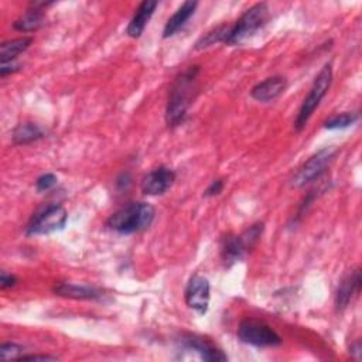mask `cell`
<instances>
[{
  "instance_id": "obj_1",
  "label": "cell",
  "mask_w": 362,
  "mask_h": 362,
  "mask_svg": "<svg viewBox=\"0 0 362 362\" xmlns=\"http://www.w3.org/2000/svg\"><path fill=\"white\" fill-rule=\"evenodd\" d=\"M198 72L199 66L192 65L174 79L165 107V120L170 127H177L184 123L192 100Z\"/></svg>"
},
{
  "instance_id": "obj_2",
  "label": "cell",
  "mask_w": 362,
  "mask_h": 362,
  "mask_svg": "<svg viewBox=\"0 0 362 362\" xmlns=\"http://www.w3.org/2000/svg\"><path fill=\"white\" fill-rule=\"evenodd\" d=\"M156 216V209L148 202H130L112 214L106 226L120 235H132L147 229Z\"/></svg>"
},
{
  "instance_id": "obj_3",
  "label": "cell",
  "mask_w": 362,
  "mask_h": 362,
  "mask_svg": "<svg viewBox=\"0 0 362 362\" xmlns=\"http://www.w3.org/2000/svg\"><path fill=\"white\" fill-rule=\"evenodd\" d=\"M269 20V7L266 3H256L249 7L233 24H230L229 33L223 44L239 45L246 38L252 37L260 30Z\"/></svg>"
},
{
  "instance_id": "obj_4",
  "label": "cell",
  "mask_w": 362,
  "mask_h": 362,
  "mask_svg": "<svg viewBox=\"0 0 362 362\" xmlns=\"http://www.w3.org/2000/svg\"><path fill=\"white\" fill-rule=\"evenodd\" d=\"M331 82H332V66H331V64H325L321 68V71L318 72V75L315 76L307 98L303 100V103L300 106V110L294 120V129L297 132H301L307 126L314 110L318 107L320 102L327 95V92L331 86Z\"/></svg>"
},
{
  "instance_id": "obj_5",
  "label": "cell",
  "mask_w": 362,
  "mask_h": 362,
  "mask_svg": "<svg viewBox=\"0 0 362 362\" xmlns=\"http://www.w3.org/2000/svg\"><path fill=\"white\" fill-rule=\"evenodd\" d=\"M68 219L66 209L59 204L47 205L38 211L28 222L25 228L27 236H40L49 235L64 229Z\"/></svg>"
},
{
  "instance_id": "obj_6",
  "label": "cell",
  "mask_w": 362,
  "mask_h": 362,
  "mask_svg": "<svg viewBox=\"0 0 362 362\" xmlns=\"http://www.w3.org/2000/svg\"><path fill=\"white\" fill-rule=\"evenodd\" d=\"M238 338L249 345L257 348L279 346L281 344L280 335L266 322L247 318L243 320L238 328Z\"/></svg>"
},
{
  "instance_id": "obj_7",
  "label": "cell",
  "mask_w": 362,
  "mask_h": 362,
  "mask_svg": "<svg viewBox=\"0 0 362 362\" xmlns=\"http://www.w3.org/2000/svg\"><path fill=\"white\" fill-rule=\"evenodd\" d=\"M337 153V148H334L332 146L329 147H324L321 150H318L317 153H314L298 170L297 173L293 175L291 178V187L296 188H301L305 184L320 178V175L325 171L327 165L331 163V160L334 158Z\"/></svg>"
},
{
  "instance_id": "obj_8",
  "label": "cell",
  "mask_w": 362,
  "mask_h": 362,
  "mask_svg": "<svg viewBox=\"0 0 362 362\" xmlns=\"http://www.w3.org/2000/svg\"><path fill=\"white\" fill-rule=\"evenodd\" d=\"M184 298H185V304L191 310H194L199 315H204L208 311L209 298H211L209 280L201 274H194L187 283Z\"/></svg>"
},
{
  "instance_id": "obj_9",
  "label": "cell",
  "mask_w": 362,
  "mask_h": 362,
  "mask_svg": "<svg viewBox=\"0 0 362 362\" xmlns=\"http://www.w3.org/2000/svg\"><path fill=\"white\" fill-rule=\"evenodd\" d=\"M175 181V173L165 165H160L146 174L141 180V191L146 195H163Z\"/></svg>"
},
{
  "instance_id": "obj_10",
  "label": "cell",
  "mask_w": 362,
  "mask_h": 362,
  "mask_svg": "<svg viewBox=\"0 0 362 362\" xmlns=\"http://www.w3.org/2000/svg\"><path fill=\"white\" fill-rule=\"evenodd\" d=\"M181 345L189 351H194L199 355L201 359L206 362H225L228 361V356L223 354V351L214 344H211L208 339L195 335V334H184L180 339Z\"/></svg>"
},
{
  "instance_id": "obj_11",
  "label": "cell",
  "mask_w": 362,
  "mask_h": 362,
  "mask_svg": "<svg viewBox=\"0 0 362 362\" xmlns=\"http://www.w3.org/2000/svg\"><path fill=\"white\" fill-rule=\"evenodd\" d=\"M249 250L242 235L226 233L221 239V259L225 267H232L235 263L240 262Z\"/></svg>"
},
{
  "instance_id": "obj_12",
  "label": "cell",
  "mask_w": 362,
  "mask_h": 362,
  "mask_svg": "<svg viewBox=\"0 0 362 362\" xmlns=\"http://www.w3.org/2000/svg\"><path fill=\"white\" fill-rule=\"evenodd\" d=\"M361 291V270L355 269L348 273L339 283L337 294H335V307L338 311L345 310L352 300Z\"/></svg>"
},
{
  "instance_id": "obj_13",
  "label": "cell",
  "mask_w": 362,
  "mask_h": 362,
  "mask_svg": "<svg viewBox=\"0 0 362 362\" xmlns=\"http://www.w3.org/2000/svg\"><path fill=\"white\" fill-rule=\"evenodd\" d=\"M287 88V79L280 75L269 76L264 81L256 83L252 90L250 96L257 102H272L279 98Z\"/></svg>"
},
{
  "instance_id": "obj_14",
  "label": "cell",
  "mask_w": 362,
  "mask_h": 362,
  "mask_svg": "<svg viewBox=\"0 0 362 362\" xmlns=\"http://www.w3.org/2000/svg\"><path fill=\"white\" fill-rule=\"evenodd\" d=\"M197 7H198V1H192V0L184 1L175 10V13L167 20L163 30V38H170L174 34H177L187 24V21L194 16Z\"/></svg>"
},
{
  "instance_id": "obj_15",
  "label": "cell",
  "mask_w": 362,
  "mask_h": 362,
  "mask_svg": "<svg viewBox=\"0 0 362 362\" xmlns=\"http://www.w3.org/2000/svg\"><path fill=\"white\" fill-rule=\"evenodd\" d=\"M52 291L59 297L74 300H98L102 297V291L99 288L75 283H59L52 288Z\"/></svg>"
},
{
  "instance_id": "obj_16",
  "label": "cell",
  "mask_w": 362,
  "mask_h": 362,
  "mask_svg": "<svg viewBox=\"0 0 362 362\" xmlns=\"http://www.w3.org/2000/svg\"><path fill=\"white\" fill-rule=\"evenodd\" d=\"M157 6H158L157 1H150V0L140 3V6L137 7L134 16L132 17V20L126 28V34L130 38H139L143 34V31H144L146 25L148 24Z\"/></svg>"
},
{
  "instance_id": "obj_17",
  "label": "cell",
  "mask_w": 362,
  "mask_h": 362,
  "mask_svg": "<svg viewBox=\"0 0 362 362\" xmlns=\"http://www.w3.org/2000/svg\"><path fill=\"white\" fill-rule=\"evenodd\" d=\"M45 10L30 4L24 14H21L14 23L13 27L21 33H33L41 28L45 24Z\"/></svg>"
},
{
  "instance_id": "obj_18",
  "label": "cell",
  "mask_w": 362,
  "mask_h": 362,
  "mask_svg": "<svg viewBox=\"0 0 362 362\" xmlns=\"http://www.w3.org/2000/svg\"><path fill=\"white\" fill-rule=\"evenodd\" d=\"M11 137H13L14 144L24 146V144H30L33 141H37V140L45 137V130L37 123L24 122L14 127Z\"/></svg>"
},
{
  "instance_id": "obj_19",
  "label": "cell",
  "mask_w": 362,
  "mask_h": 362,
  "mask_svg": "<svg viewBox=\"0 0 362 362\" xmlns=\"http://www.w3.org/2000/svg\"><path fill=\"white\" fill-rule=\"evenodd\" d=\"M33 42L31 37H20V38H14V40H8L1 42L0 45V62L1 64H7V62H13L17 55H20L21 52H24Z\"/></svg>"
},
{
  "instance_id": "obj_20",
  "label": "cell",
  "mask_w": 362,
  "mask_h": 362,
  "mask_svg": "<svg viewBox=\"0 0 362 362\" xmlns=\"http://www.w3.org/2000/svg\"><path fill=\"white\" fill-rule=\"evenodd\" d=\"M230 24H221L215 28H212L211 31H208L206 34H204L195 44V49H204L208 48L216 42H225L226 35L229 33Z\"/></svg>"
},
{
  "instance_id": "obj_21",
  "label": "cell",
  "mask_w": 362,
  "mask_h": 362,
  "mask_svg": "<svg viewBox=\"0 0 362 362\" xmlns=\"http://www.w3.org/2000/svg\"><path fill=\"white\" fill-rule=\"evenodd\" d=\"M359 113L358 112H342L338 115H334L328 117L324 122V127L328 130H335V129H345L352 126L355 122H358Z\"/></svg>"
},
{
  "instance_id": "obj_22",
  "label": "cell",
  "mask_w": 362,
  "mask_h": 362,
  "mask_svg": "<svg viewBox=\"0 0 362 362\" xmlns=\"http://www.w3.org/2000/svg\"><path fill=\"white\" fill-rule=\"evenodd\" d=\"M23 345H18L16 342H4L0 346V355L3 361H10V359H18L23 355Z\"/></svg>"
},
{
  "instance_id": "obj_23",
  "label": "cell",
  "mask_w": 362,
  "mask_h": 362,
  "mask_svg": "<svg viewBox=\"0 0 362 362\" xmlns=\"http://www.w3.org/2000/svg\"><path fill=\"white\" fill-rule=\"evenodd\" d=\"M57 181H58V178H57L55 174H52V173H45V174L40 175V177L35 180V188H37V191H40V192L48 191V189H51L52 187L57 185Z\"/></svg>"
},
{
  "instance_id": "obj_24",
  "label": "cell",
  "mask_w": 362,
  "mask_h": 362,
  "mask_svg": "<svg viewBox=\"0 0 362 362\" xmlns=\"http://www.w3.org/2000/svg\"><path fill=\"white\" fill-rule=\"evenodd\" d=\"M223 187H225L223 180H222V178H216V180H214V181L206 187V189L204 191V197H215V195H219V194L222 192Z\"/></svg>"
},
{
  "instance_id": "obj_25",
  "label": "cell",
  "mask_w": 362,
  "mask_h": 362,
  "mask_svg": "<svg viewBox=\"0 0 362 362\" xmlns=\"http://www.w3.org/2000/svg\"><path fill=\"white\" fill-rule=\"evenodd\" d=\"M17 284V277L11 273H7V272H1L0 274V287L1 290H6V288H11Z\"/></svg>"
},
{
  "instance_id": "obj_26",
  "label": "cell",
  "mask_w": 362,
  "mask_h": 362,
  "mask_svg": "<svg viewBox=\"0 0 362 362\" xmlns=\"http://www.w3.org/2000/svg\"><path fill=\"white\" fill-rule=\"evenodd\" d=\"M130 185H132V175H130L127 171L122 173V174L116 178V187H117L119 191H126Z\"/></svg>"
},
{
  "instance_id": "obj_27",
  "label": "cell",
  "mask_w": 362,
  "mask_h": 362,
  "mask_svg": "<svg viewBox=\"0 0 362 362\" xmlns=\"http://www.w3.org/2000/svg\"><path fill=\"white\" fill-rule=\"evenodd\" d=\"M20 68H21V65L17 64V62H14V61H13V62H7V64H1L0 76L4 78V76L8 75V74H14V72L20 71Z\"/></svg>"
},
{
  "instance_id": "obj_28",
  "label": "cell",
  "mask_w": 362,
  "mask_h": 362,
  "mask_svg": "<svg viewBox=\"0 0 362 362\" xmlns=\"http://www.w3.org/2000/svg\"><path fill=\"white\" fill-rule=\"evenodd\" d=\"M57 356L51 355H21L17 361H57Z\"/></svg>"
},
{
  "instance_id": "obj_29",
  "label": "cell",
  "mask_w": 362,
  "mask_h": 362,
  "mask_svg": "<svg viewBox=\"0 0 362 362\" xmlns=\"http://www.w3.org/2000/svg\"><path fill=\"white\" fill-rule=\"evenodd\" d=\"M361 351H362V348H361V341H356L354 345H351V354H352V355L356 354V358H359Z\"/></svg>"
}]
</instances>
